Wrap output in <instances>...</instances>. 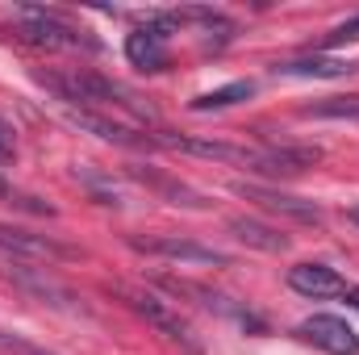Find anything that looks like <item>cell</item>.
<instances>
[{"label": "cell", "mask_w": 359, "mask_h": 355, "mask_svg": "<svg viewBox=\"0 0 359 355\" xmlns=\"http://www.w3.org/2000/svg\"><path fill=\"white\" fill-rule=\"evenodd\" d=\"M38 84L46 92H55L67 109H121L130 117H142V121H155V109L130 92L126 84L109 80V76H96V72H84V67H72V72H38Z\"/></svg>", "instance_id": "cell-1"}, {"label": "cell", "mask_w": 359, "mask_h": 355, "mask_svg": "<svg viewBox=\"0 0 359 355\" xmlns=\"http://www.w3.org/2000/svg\"><path fill=\"white\" fill-rule=\"evenodd\" d=\"M117 297L147 322V326H155L163 339H172L180 343L184 351L201 355V343H196V335H192V326L180 318L176 309H172V301H163V297H155V293H147V288H117Z\"/></svg>", "instance_id": "cell-2"}, {"label": "cell", "mask_w": 359, "mask_h": 355, "mask_svg": "<svg viewBox=\"0 0 359 355\" xmlns=\"http://www.w3.org/2000/svg\"><path fill=\"white\" fill-rule=\"evenodd\" d=\"M21 38L34 42V46H46V51H59V46H92V38H84V29L67 25L59 13H46V8H21Z\"/></svg>", "instance_id": "cell-3"}, {"label": "cell", "mask_w": 359, "mask_h": 355, "mask_svg": "<svg viewBox=\"0 0 359 355\" xmlns=\"http://www.w3.org/2000/svg\"><path fill=\"white\" fill-rule=\"evenodd\" d=\"M67 121H72V126H80V130H88V134H96V138H104V142L130 147V151L159 147V142H155V134H142L138 126H130V121H117V117H109V113H96V109H67Z\"/></svg>", "instance_id": "cell-4"}, {"label": "cell", "mask_w": 359, "mask_h": 355, "mask_svg": "<svg viewBox=\"0 0 359 355\" xmlns=\"http://www.w3.org/2000/svg\"><path fill=\"white\" fill-rule=\"evenodd\" d=\"M234 192L268 213H280V217H292V222H305V226H322V209L313 201H301V196H288L280 188H259V184H234Z\"/></svg>", "instance_id": "cell-5"}, {"label": "cell", "mask_w": 359, "mask_h": 355, "mask_svg": "<svg viewBox=\"0 0 359 355\" xmlns=\"http://www.w3.org/2000/svg\"><path fill=\"white\" fill-rule=\"evenodd\" d=\"M297 335L309 339L313 347L330 351V355H359V335L343 322V318H334V314H313V318H305V322L297 326Z\"/></svg>", "instance_id": "cell-6"}, {"label": "cell", "mask_w": 359, "mask_h": 355, "mask_svg": "<svg viewBox=\"0 0 359 355\" xmlns=\"http://www.w3.org/2000/svg\"><path fill=\"white\" fill-rule=\"evenodd\" d=\"M0 251H8L13 260H72L76 251L50 234H34L21 226H4L0 222Z\"/></svg>", "instance_id": "cell-7"}, {"label": "cell", "mask_w": 359, "mask_h": 355, "mask_svg": "<svg viewBox=\"0 0 359 355\" xmlns=\"http://www.w3.org/2000/svg\"><path fill=\"white\" fill-rule=\"evenodd\" d=\"M159 147H172L180 155H192V159H213V163H238V168H251L255 172V155L259 151H247V147H234V142H209V138H172V134H155Z\"/></svg>", "instance_id": "cell-8"}, {"label": "cell", "mask_w": 359, "mask_h": 355, "mask_svg": "<svg viewBox=\"0 0 359 355\" xmlns=\"http://www.w3.org/2000/svg\"><path fill=\"white\" fill-rule=\"evenodd\" d=\"M134 251L142 255H159V260H176V264H205V267H230V260L213 247L201 243H184V239H130Z\"/></svg>", "instance_id": "cell-9"}, {"label": "cell", "mask_w": 359, "mask_h": 355, "mask_svg": "<svg viewBox=\"0 0 359 355\" xmlns=\"http://www.w3.org/2000/svg\"><path fill=\"white\" fill-rule=\"evenodd\" d=\"M322 159V151L318 147H268V151H259L255 155V172L259 176H301V172H309L313 163Z\"/></svg>", "instance_id": "cell-10"}, {"label": "cell", "mask_w": 359, "mask_h": 355, "mask_svg": "<svg viewBox=\"0 0 359 355\" xmlns=\"http://www.w3.org/2000/svg\"><path fill=\"white\" fill-rule=\"evenodd\" d=\"M8 280L17 284V288H25V293H34L38 301H46V305H55V309H80L76 305V293L72 288H63L59 280H50L46 272H34V267H25V264H13L8 267Z\"/></svg>", "instance_id": "cell-11"}, {"label": "cell", "mask_w": 359, "mask_h": 355, "mask_svg": "<svg viewBox=\"0 0 359 355\" xmlns=\"http://www.w3.org/2000/svg\"><path fill=\"white\" fill-rule=\"evenodd\" d=\"M288 288L301 293V297L322 301V297H339V293H347V280H343L334 267H326V264H297L292 272H288Z\"/></svg>", "instance_id": "cell-12"}, {"label": "cell", "mask_w": 359, "mask_h": 355, "mask_svg": "<svg viewBox=\"0 0 359 355\" xmlns=\"http://www.w3.org/2000/svg\"><path fill=\"white\" fill-rule=\"evenodd\" d=\"M126 59L134 63V67H142V72H163L168 67V34L163 29H155V25H142V29H134L130 38H126Z\"/></svg>", "instance_id": "cell-13"}, {"label": "cell", "mask_w": 359, "mask_h": 355, "mask_svg": "<svg viewBox=\"0 0 359 355\" xmlns=\"http://www.w3.org/2000/svg\"><path fill=\"white\" fill-rule=\"evenodd\" d=\"M130 176L142 180L151 192H159V196L172 201V205H184V209H205V205H209L196 188H188V184H180V180L163 176V172H155V168H130Z\"/></svg>", "instance_id": "cell-14"}, {"label": "cell", "mask_w": 359, "mask_h": 355, "mask_svg": "<svg viewBox=\"0 0 359 355\" xmlns=\"http://www.w3.org/2000/svg\"><path fill=\"white\" fill-rule=\"evenodd\" d=\"M226 230H230L243 247H255V251H268V255L288 251V234L271 230V226L255 222V217H230V222H226Z\"/></svg>", "instance_id": "cell-15"}, {"label": "cell", "mask_w": 359, "mask_h": 355, "mask_svg": "<svg viewBox=\"0 0 359 355\" xmlns=\"http://www.w3.org/2000/svg\"><path fill=\"white\" fill-rule=\"evenodd\" d=\"M280 76H313V80H343L355 72L351 59H330V55H309V59H292L284 67H276Z\"/></svg>", "instance_id": "cell-16"}, {"label": "cell", "mask_w": 359, "mask_h": 355, "mask_svg": "<svg viewBox=\"0 0 359 355\" xmlns=\"http://www.w3.org/2000/svg\"><path fill=\"white\" fill-rule=\"evenodd\" d=\"M255 92V84L251 80H234V84H226V88L217 92H205V96H196L192 100V109L196 113H213V109H230V105H238V100H247Z\"/></svg>", "instance_id": "cell-17"}, {"label": "cell", "mask_w": 359, "mask_h": 355, "mask_svg": "<svg viewBox=\"0 0 359 355\" xmlns=\"http://www.w3.org/2000/svg\"><path fill=\"white\" fill-rule=\"evenodd\" d=\"M305 117H339V121H359V96H326L305 109Z\"/></svg>", "instance_id": "cell-18"}, {"label": "cell", "mask_w": 359, "mask_h": 355, "mask_svg": "<svg viewBox=\"0 0 359 355\" xmlns=\"http://www.w3.org/2000/svg\"><path fill=\"white\" fill-rule=\"evenodd\" d=\"M0 351L4 355H50L46 347L29 343V339H21V335H4V330H0Z\"/></svg>", "instance_id": "cell-19"}, {"label": "cell", "mask_w": 359, "mask_h": 355, "mask_svg": "<svg viewBox=\"0 0 359 355\" xmlns=\"http://www.w3.org/2000/svg\"><path fill=\"white\" fill-rule=\"evenodd\" d=\"M343 42H359V17L343 21V25H334V29L326 34V46H343Z\"/></svg>", "instance_id": "cell-20"}, {"label": "cell", "mask_w": 359, "mask_h": 355, "mask_svg": "<svg viewBox=\"0 0 359 355\" xmlns=\"http://www.w3.org/2000/svg\"><path fill=\"white\" fill-rule=\"evenodd\" d=\"M17 151V138H13V126L8 121H0V159H8Z\"/></svg>", "instance_id": "cell-21"}, {"label": "cell", "mask_w": 359, "mask_h": 355, "mask_svg": "<svg viewBox=\"0 0 359 355\" xmlns=\"http://www.w3.org/2000/svg\"><path fill=\"white\" fill-rule=\"evenodd\" d=\"M347 305H355V309H359V284H355V288H347Z\"/></svg>", "instance_id": "cell-22"}, {"label": "cell", "mask_w": 359, "mask_h": 355, "mask_svg": "<svg viewBox=\"0 0 359 355\" xmlns=\"http://www.w3.org/2000/svg\"><path fill=\"white\" fill-rule=\"evenodd\" d=\"M347 222H351V226H359V205H355V209H347Z\"/></svg>", "instance_id": "cell-23"}, {"label": "cell", "mask_w": 359, "mask_h": 355, "mask_svg": "<svg viewBox=\"0 0 359 355\" xmlns=\"http://www.w3.org/2000/svg\"><path fill=\"white\" fill-rule=\"evenodd\" d=\"M0 196H13V188H8V180L0 176Z\"/></svg>", "instance_id": "cell-24"}]
</instances>
